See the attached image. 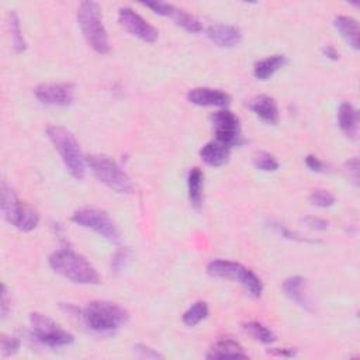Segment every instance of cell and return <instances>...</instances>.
Instances as JSON below:
<instances>
[{
	"label": "cell",
	"mask_w": 360,
	"mask_h": 360,
	"mask_svg": "<svg viewBox=\"0 0 360 360\" xmlns=\"http://www.w3.org/2000/svg\"><path fill=\"white\" fill-rule=\"evenodd\" d=\"M51 269L78 284H97L100 283V276L95 266L82 255L71 251V249H60L55 251L50 259Z\"/></svg>",
	"instance_id": "obj_1"
},
{
	"label": "cell",
	"mask_w": 360,
	"mask_h": 360,
	"mask_svg": "<svg viewBox=\"0 0 360 360\" xmlns=\"http://www.w3.org/2000/svg\"><path fill=\"white\" fill-rule=\"evenodd\" d=\"M128 319L127 311L111 301L97 300L89 303L82 311L83 324L97 333H113Z\"/></svg>",
	"instance_id": "obj_2"
},
{
	"label": "cell",
	"mask_w": 360,
	"mask_h": 360,
	"mask_svg": "<svg viewBox=\"0 0 360 360\" xmlns=\"http://www.w3.org/2000/svg\"><path fill=\"white\" fill-rule=\"evenodd\" d=\"M47 135L58 151L69 174L78 180L83 179L86 169V159L82 153L81 145L75 135L60 125H51L47 128Z\"/></svg>",
	"instance_id": "obj_3"
},
{
	"label": "cell",
	"mask_w": 360,
	"mask_h": 360,
	"mask_svg": "<svg viewBox=\"0 0 360 360\" xmlns=\"http://www.w3.org/2000/svg\"><path fill=\"white\" fill-rule=\"evenodd\" d=\"M78 25L88 44L97 54H109L110 43L106 27L103 25L102 11L96 2H82L78 8Z\"/></svg>",
	"instance_id": "obj_4"
},
{
	"label": "cell",
	"mask_w": 360,
	"mask_h": 360,
	"mask_svg": "<svg viewBox=\"0 0 360 360\" xmlns=\"http://www.w3.org/2000/svg\"><path fill=\"white\" fill-rule=\"evenodd\" d=\"M90 170L99 182L120 195H130L134 191L131 177L123 170V167L110 156L106 155H90L86 159Z\"/></svg>",
	"instance_id": "obj_5"
},
{
	"label": "cell",
	"mask_w": 360,
	"mask_h": 360,
	"mask_svg": "<svg viewBox=\"0 0 360 360\" xmlns=\"http://www.w3.org/2000/svg\"><path fill=\"white\" fill-rule=\"evenodd\" d=\"M207 273L214 279L240 283L247 290V293L255 298L261 297L263 293V283L259 276L241 263L217 259L207 265Z\"/></svg>",
	"instance_id": "obj_6"
},
{
	"label": "cell",
	"mask_w": 360,
	"mask_h": 360,
	"mask_svg": "<svg viewBox=\"0 0 360 360\" xmlns=\"http://www.w3.org/2000/svg\"><path fill=\"white\" fill-rule=\"evenodd\" d=\"M30 326L33 336L46 346L62 347L74 343L75 338L48 315L33 312L30 314Z\"/></svg>",
	"instance_id": "obj_7"
},
{
	"label": "cell",
	"mask_w": 360,
	"mask_h": 360,
	"mask_svg": "<svg viewBox=\"0 0 360 360\" xmlns=\"http://www.w3.org/2000/svg\"><path fill=\"white\" fill-rule=\"evenodd\" d=\"M71 220L76 226L92 230L113 244L120 242V233L106 212L97 209H81L74 213Z\"/></svg>",
	"instance_id": "obj_8"
},
{
	"label": "cell",
	"mask_w": 360,
	"mask_h": 360,
	"mask_svg": "<svg viewBox=\"0 0 360 360\" xmlns=\"http://www.w3.org/2000/svg\"><path fill=\"white\" fill-rule=\"evenodd\" d=\"M212 121L217 141L226 144L230 148L238 146L242 142L240 118L231 110H219L212 116Z\"/></svg>",
	"instance_id": "obj_9"
},
{
	"label": "cell",
	"mask_w": 360,
	"mask_h": 360,
	"mask_svg": "<svg viewBox=\"0 0 360 360\" xmlns=\"http://www.w3.org/2000/svg\"><path fill=\"white\" fill-rule=\"evenodd\" d=\"M118 23L127 33L144 43L152 44L159 37L158 30L131 8H121L118 11Z\"/></svg>",
	"instance_id": "obj_10"
},
{
	"label": "cell",
	"mask_w": 360,
	"mask_h": 360,
	"mask_svg": "<svg viewBox=\"0 0 360 360\" xmlns=\"http://www.w3.org/2000/svg\"><path fill=\"white\" fill-rule=\"evenodd\" d=\"M145 8L151 9L152 12H155L159 16L163 18H169L172 19L179 27L185 29L189 33H200L203 30V26L200 23L199 19H196L193 15L188 13L184 9H179L170 4H165V2H145L142 4Z\"/></svg>",
	"instance_id": "obj_11"
},
{
	"label": "cell",
	"mask_w": 360,
	"mask_h": 360,
	"mask_svg": "<svg viewBox=\"0 0 360 360\" xmlns=\"http://www.w3.org/2000/svg\"><path fill=\"white\" fill-rule=\"evenodd\" d=\"M37 100L51 107H68L74 102L75 89L71 83H43L36 88Z\"/></svg>",
	"instance_id": "obj_12"
},
{
	"label": "cell",
	"mask_w": 360,
	"mask_h": 360,
	"mask_svg": "<svg viewBox=\"0 0 360 360\" xmlns=\"http://www.w3.org/2000/svg\"><path fill=\"white\" fill-rule=\"evenodd\" d=\"M188 100L200 107H220L224 109L230 104L231 97L226 92L214 88H193L188 93Z\"/></svg>",
	"instance_id": "obj_13"
},
{
	"label": "cell",
	"mask_w": 360,
	"mask_h": 360,
	"mask_svg": "<svg viewBox=\"0 0 360 360\" xmlns=\"http://www.w3.org/2000/svg\"><path fill=\"white\" fill-rule=\"evenodd\" d=\"M26 209L27 205L20 202L15 191L6 182H2V213L6 221L18 228L26 213Z\"/></svg>",
	"instance_id": "obj_14"
},
{
	"label": "cell",
	"mask_w": 360,
	"mask_h": 360,
	"mask_svg": "<svg viewBox=\"0 0 360 360\" xmlns=\"http://www.w3.org/2000/svg\"><path fill=\"white\" fill-rule=\"evenodd\" d=\"M206 33L207 37L221 48L237 47L242 40L240 29L230 25H212L207 27Z\"/></svg>",
	"instance_id": "obj_15"
},
{
	"label": "cell",
	"mask_w": 360,
	"mask_h": 360,
	"mask_svg": "<svg viewBox=\"0 0 360 360\" xmlns=\"http://www.w3.org/2000/svg\"><path fill=\"white\" fill-rule=\"evenodd\" d=\"M248 107L263 123L270 125H276L279 123V107L273 97L268 95L256 96L249 102Z\"/></svg>",
	"instance_id": "obj_16"
},
{
	"label": "cell",
	"mask_w": 360,
	"mask_h": 360,
	"mask_svg": "<svg viewBox=\"0 0 360 360\" xmlns=\"http://www.w3.org/2000/svg\"><path fill=\"white\" fill-rule=\"evenodd\" d=\"M283 291L291 301H294L301 308L308 311L312 310L311 300L307 294V283L305 279H303L301 276H291L286 279L283 283Z\"/></svg>",
	"instance_id": "obj_17"
},
{
	"label": "cell",
	"mask_w": 360,
	"mask_h": 360,
	"mask_svg": "<svg viewBox=\"0 0 360 360\" xmlns=\"http://www.w3.org/2000/svg\"><path fill=\"white\" fill-rule=\"evenodd\" d=\"M230 153H231V148L217 139L207 142L200 149L202 160L212 167L224 166L230 159Z\"/></svg>",
	"instance_id": "obj_18"
},
{
	"label": "cell",
	"mask_w": 360,
	"mask_h": 360,
	"mask_svg": "<svg viewBox=\"0 0 360 360\" xmlns=\"http://www.w3.org/2000/svg\"><path fill=\"white\" fill-rule=\"evenodd\" d=\"M206 357L207 359H228V357L247 359L248 353L244 350L241 343H238L234 339L226 338V339L217 340Z\"/></svg>",
	"instance_id": "obj_19"
},
{
	"label": "cell",
	"mask_w": 360,
	"mask_h": 360,
	"mask_svg": "<svg viewBox=\"0 0 360 360\" xmlns=\"http://www.w3.org/2000/svg\"><path fill=\"white\" fill-rule=\"evenodd\" d=\"M338 123L342 132L352 139H356L359 132V113L350 103H342L338 111Z\"/></svg>",
	"instance_id": "obj_20"
},
{
	"label": "cell",
	"mask_w": 360,
	"mask_h": 360,
	"mask_svg": "<svg viewBox=\"0 0 360 360\" xmlns=\"http://www.w3.org/2000/svg\"><path fill=\"white\" fill-rule=\"evenodd\" d=\"M333 26L342 39L354 50H359V23L353 18L349 16H336L333 20Z\"/></svg>",
	"instance_id": "obj_21"
},
{
	"label": "cell",
	"mask_w": 360,
	"mask_h": 360,
	"mask_svg": "<svg viewBox=\"0 0 360 360\" xmlns=\"http://www.w3.org/2000/svg\"><path fill=\"white\" fill-rule=\"evenodd\" d=\"M203 191H205V173L200 167H193L188 174V192H189L191 205L198 210L203 205Z\"/></svg>",
	"instance_id": "obj_22"
},
{
	"label": "cell",
	"mask_w": 360,
	"mask_h": 360,
	"mask_svg": "<svg viewBox=\"0 0 360 360\" xmlns=\"http://www.w3.org/2000/svg\"><path fill=\"white\" fill-rule=\"evenodd\" d=\"M287 64V58L284 55L276 54L270 55L265 60H261L254 67V75L259 81L270 79L277 71H280Z\"/></svg>",
	"instance_id": "obj_23"
},
{
	"label": "cell",
	"mask_w": 360,
	"mask_h": 360,
	"mask_svg": "<svg viewBox=\"0 0 360 360\" xmlns=\"http://www.w3.org/2000/svg\"><path fill=\"white\" fill-rule=\"evenodd\" d=\"M244 331L255 340L261 342V343H273L276 342V335L273 333L272 329H269L266 325H263L262 322L258 321H251L244 324Z\"/></svg>",
	"instance_id": "obj_24"
},
{
	"label": "cell",
	"mask_w": 360,
	"mask_h": 360,
	"mask_svg": "<svg viewBox=\"0 0 360 360\" xmlns=\"http://www.w3.org/2000/svg\"><path fill=\"white\" fill-rule=\"evenodd\" d=\"M8 23H9V30L12 34V41H13V48L18 54H22L26 51L27 46L23 37V30L20 26V20L15 12H11L8 16Z\"/></svg>",
	"instance_id": "obj_25"
},
{
	"label": "cell",
	"mask_w": 360,
	"mask_h": 360,
	"mask_svg": "<svg viewBox=\"0 0 360 360\" xmlns=\"http://www.w3.org/2000/svg\"><path fill=\"white\" fill-rule=\"evenodd\" d=\"M207 317H209V304L206 301H198L185 311L184 322L188 326H196Z\"/></svg>",
	"instance_id": "obj_26"
},
{
	"label": "cell",
	"mask_w": 360,
	"mask_h": 360,
	"mask_svg": "<svg viewBox=\"0 0 360 360\" xmlns=\"http://www.w3.org/2000/svg\"><path fill=\"white\" fill-rule=\"evenodd\" d=\"M254 165L256 169L263 170V172H275L279 169V162L276 160V158L265 151L256 152L254 155Z\"/></svg>",
	"instance_id": "obj_27"
},
{
	"label": "cell",
	"mask_w": 360,
	"mask_h": 360,
	"mask_svg": "<svg viewBox=\"0 0 360 360\" xmlns=\"http://www.w3.org/2000/svg\"><path fill=\"white\" fill-rule=\"evenodd\" d=\"M310 203L319 209H328L335 205V196L325 189H315L310 195Z\"/></svg>",
	"instance_id": "obj_28"
},
{
	"label": "cell",
	"mask_w": 360,
	"mask_h": 360,
	"mask_svg": "<svg viewBox=\"0 0 360 360\" xmlns=\"http://www.w3.org/2000/svg\"><path fill=\"white\" fill-rule=\"evenodd\" d=\"M20 345H22V342H20L19 338L4 335L2 336V343H0V346H2L4 357H9V356L16 354L20 349Z\"/></svg>",
	"instance_id": "obj_29"
},
{
	"label": "cell",
	"mask_w": 360,
	"mask_h": 360,
	"mask_svg": "<svg viewBox=\"0 0 360 360\" xmlns=\"http://www.w3.org/2000/svg\"><path fill=\"white\" fill-rule=\"evenodd\" d=\"M134 352L138 357H142V359H162V354L159 352H156L155 349L146 346V345H135L134 346Z\"/></svg>",
	"instance_id": "obj_30"
},
{
	"label": "cell",
	"mask_w": 360,
	"mask_h": 360,
	"mask_svg": "<svg viewBox=\"0 0 360 360\" xmlns=\"http://www.w3.org/2000/svg\"><path fill=\"white\" fill-rule=\"evenodd\" d=\"M345 172L347 173V177L352 179V182L354 185L359 184V159L352 158L345 163Z\"/></svg>",
	"instance_id": "obj_31"
},
{
	"label": "cell",
	"mask_w": 360,
	"mask_h": 360,
	"mask_svg": "<svg viewBox=\"0 0 360 360\" xmlns=\"http://www.w3.org/2000/svg\"><path fill=\"white\" fill-rule=\"evenodd\" d=\"M9 312H11V297H9L8 287L4 284L2 286V296H0V314H2L4 319H6Z\"/></svg>",
	"instance_id": "obj_32"
},
{
	"label": "cell",
	"mask_w": 360,
	"mask_h": 360,
	"mask_svg": "<svg viewBox=\"0 0 360 360\" xmlns=\"http://www.w3.org/2000/svg\"><path fill=\"white\" fill-rule=\"evenodd\" d=\"M304 224L307 227H310L311 230H317V231H324L328 228V221L319 219V217H314V216H310V217H305L304 219Z\"/></svg>",
	"instance_id": "obj_33"
},
{
	"label": "cell",
	"mask_w": 360,
	"mask_h": 360,
	"mask_svg": "<svg viewBox=\"0 0 360 360\" xmlns=\"http://www.w3.org/2000/svg\"><path fill=\"white\" fill-rule=\"evenodd\" d=\"M275 230L284 238H289V240H294V241H300V242H314V241H310V240H305V238H301L298 234L290 231L289 228H286L284 226H280V224H275L273 226Z\"/></svg>",
	"instance_id": "obj_34"
},
{
	"label": "cell",
	"mask_w": 360,
	"mask_h": 360,
	"mask_svg": "<svg viewBox=\"0 0 360 360\" xmlns=\"http://www.w3.org/2000/svg\"><path fill=\"white\" fill-rule=\"evenodd\" d=\"M305 165L312 172H325V163L317 158L315 155H307L305 156Z\"/></svg>",
	"instance_id": "obj_35"
},
{
	"label": "cell",
	"mask_w": 360,
	"mask_h": 360,
	"mask_svg": "<svg viewBox=\"0 0 360 360\" xmlns=\"http://www.w3.org/2000/svg\"><path fill=\"white\" fill-rule=\"evenodd\" d=\"M269 353L275 354V356H282V357H293L296 356V350L290 349V347H277V349H272L269 350Z\"/></svg>",
	"instance_id": "obj_36"
},
{
	"label": "cell",
	"mask_w": 360,
	"mask_h": 360,
	"mask_svg": "<svg viewBox=\"0 0 360 360\" xmlns=\"http://www.w3.org/2000/svg\"><path fill=\"white\" fill-rule=\"evenodd\" d=\"M123 259H125V254H124V251H118V252L116 254L114 259H113V268H114L116 270H120V269H121V266H123V263H124Z\"/></svg>",
	"instance_id": "obj_37"
},
{
	"label": "cell",
	"mask_w": 360,
	"mask_h": 360,
	"mask_svg": "<svg viewBox=\"0 0 360 360\" xmlns=\"http://www.w3.org/2000/svg\"><path fill=\"white\" fill-rule=\"evenodd\" d=\"M322 53H324V55H325L326 58H329V60H332V61H336V60L339 58L338 51H336L333 47H331V46H326V47L322 50Z\"/></svg>",
	"instance_id": "obj_38"
}]
</instances>
